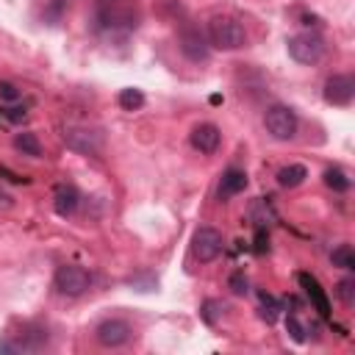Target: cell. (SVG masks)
I'll return each instance as SVG.
<instances>
[{"instance_id": "cell-25", "label": "cell", "mask_w": 355, "mask_h": 355, "mask_svg": "<svg viewBox=\"0 0 355 355\" xmlns=\"http://www.w3.org/2000/svg\"><path fill=\"white\" fill-rule=\"evenodd\" d=\"M252 252H255V255H266V252H269V233H266L263 225L255 227V244H252Z\"/></svg>"}, {"instance_id": "cell-11", "label": "cell", "mask_w": 355, "mask_h": 355, "mask_svg": "<svg viewBox=\"0 0 355 355\" xmlns=\"http://www.w3.org/2000/svg\"><path fill=\"white\" fill-rule=\"evenodd\" d=\"M297 283H300L302 291L308 294L313 311H316L322 319H330V300H327V291L322 288V283H319L311 272H297Z\"/></svg>"}, {"instance_id": "cell-21", "label": "cell", "mask_w": 355, "mask_h": 355, "mask_svg": "<svg viewBox=\"0 0 355 355\" xmlns=\"http://www.w3.org/2000/svg\"><path fill=\"white\" fill-rule=\"evenodd\" d=\"M286 330H288V336H291L297 344H305V338H308V336H305V324L297 319V313H288V316H286Z\"/></svg>"}, {"instance_id": "cell-22", "label": "cell", "mask_w": 355, "mask_h": 355, "mask_svg": "<svg viewBox=\"0 0 355 355\" xmlns=\"http://www.w3.org/2000/svg\"><path fill=\"white\" fill-rule=\"evenodd\" d=\"M227 286H230V291L236 294V297H244L247 291H250V280H247V275L239 269V272H233L230 277H227Z\"/></svg>"}, {"instance_id": "cell-29", "label": "cell", "mask_w": 355, "mask_h": 355, "mask_svg": "<svg viewBox=\"0 0 355 355\" xmlns=\"http://www.w3.org/2000/svg\"><path fill=\"white\" fill-rule=\"evenodd\" d=\"M0 175H3L6 180H11V183H28V178H19V175H14L8 166H0Z\"/></svg>"}, {"instance_id": "cell-8", "label": "cell", "mask_w": 355, "mask_h": 355, "mask_svg": "<svg viewBox=\"0 0 355 355\" xmlns=\"http://www.w3.org/2000/svg\"><path fill=\"white\" fill-rule=\"evenodd\" d=\"M64 144L80 155H100L103 153V133L83 128V125H69L64 128Z\"/></svg>"}, {"instance_id": "cell-5", "label": "cell", "mask_w": 355, "mask_h": 355, "mask_svg": "<svg viewBox=\"0 0 355 355\" xmlns=\"http://www.w3.org/2000/svg\"><path fill=\"white\" fill-rule=\"evenodd\" d=\"M263 125H266V133L272 136V139H277V141H288V139H294L297 136V114H294V108H288V105H269L266 108V114H263Z\"/></svg>"}, {"instance_id": "cell-14", "label": "cell", "mask_w": 355, "mask_h": 355, "mask_svg": "<svg viewBox=\"0 0 355 355\" xmlns=\"http://www.w3.org/2000/svg\"><path fill=\"white\" fill-rule=\"evenodd\" d=\"M78 205H80L78 189L69 186V183H58L55 191H53V211H55L58 216H72V214L78 211Z\"/></svg>"}, {"instance_id": "cell-27", "label": "cell", "mask_w": 355, "mask_h": 355, "mask_svg": "<svg viewBox=\"0 0 355 355\" xmlns=\"http://www.w3.org/2000/svg\"><path fill=\"white\" fill-rule=\"evenodd\" d=\"M0 97L8 100V103H17L19 100V89L14 83H8V80H0Z\"/></svg>"}, {"instance_id": "cell-24", "label": "cell", "mask_w": 355, "mask_h": 355, "mask_svg": "<svg viewBox=\"0 0 355 355\" xmlns=\"http://www.w3.org/2000/svg\"><path fill=\"white\" fill-rule=\"evenodd\" d=\"M219 308H222V302H216V300H205V302H202V308H200V316L205 319V324H216V316L222 313Z\"/></svg>"}, {"instance_id": "cell-19", "label": "cell", "mask_w": 355, "mask_h": 355, "mask_svg": "<svg viewBox=\"0 0 355 355\" xmlns=\"http://www.w3.org/2000/svg\"><path fill=\"white\" fill-rule=\"evenodd\" d=\"M330 261H333V266H338L344 272H352L355 269V250H352V244H338L330 252Z\"/></svg>"}, {"instance_id": "cell-23", "label": "cell", "mask_w": 355, "mask_h": 355, "mask_svg": "<svg viewBox=\"0 0 355 355\" xmlns=\"http://www.w3.org/2000/svg\"><path fill=\"white\" fill-rule=\"evenodd\" d=\"M336 294L341 297L344 305H352V302H355V277H344V280H338Z\"/></svg>"}, {"instance_id": "cell-17", "label": "cell", "mask_w": 355, "mask_h": 355, "mask_svg": "<svg viewBox=\"0 0 355 355\" xmlns=\"http://www.w3.org/2000/svg\"><path fill=\"white\" fill-rule=\"evenodd\" d=\"M322 180H324V186L333 189L336 194H344V191H349V186H352L349 175H347L341 166H327L324 175H322Z\"/></svg>"}, {"instance_id": "cell-26", "label": "cell", "mask_w": 355, "mask_h": 355, "mask_svg": "<svg viewBox=\"0 0 355 355\" xmlns=\"http://www.w3.org/2000/svg\"><path fill=\"white\" fill-rule=\"evenodd\" d=\"M64 8H67V0H50V3H47V8H44V19H47L50 25H55V22L61 19Z\"/></svg>"}, {"instance_id": "cell-15", "label": "cell", "mask_w": 355, "mask_h": 355, "mask_svg": "<svg viewBox=\"0 0 355 355\" xmlns=\"http://www.w3.org/2000/svg\"><path fill=\"white\" fill-rule=\"evenodd\" d=\"M275 178H277V186L280 189H297L300 183H305L308 169L302 164H288V166H280Z\"/></svg>"}, {"instance_id": "cell-12", "label": "cell", "mask_w": 355, "mask_h": 355, "mask_svg": "<svg viewBox=\"0 0 355 355\" xmlns=\"http://www.w3.org/2000/svg\"><path fill=\"white\" fill-rule=\"evenodd\" d=\"M189 141H191V147H194L197 153L211 155V153H216V150H219L222 133H219V128H216L214 122H200V125H194V130H191Z\"/></svg>"}, {"instance_id": "cell-18", "label": "cell", "mask_w": 355, "mask_h": 355, "mask_svg": "<svg viewBox=\"0 0 355 355\" xmlns=\"http://www.w3.org/2000/svg\"><path fill=\"white\" fill-rule=\"evenodd\" d=\"M116 103H119V108H122V111H139V108L147 103V97H144V92H141V89L128 86V89H122V92L116 94Z\"/></svg>"}, {"instance_id": "cell-13", "label": "cell", "mask_w": 355, "mask_h": 355, "mask_svg": "<svg viewBox=\"0 0 355 355\" xmlns=\"http://www.w3.org/2000/svg\"><path fill=\"white\" fill-rule=\"evenodd\" d=\"M247 189V172L244 169H236V166H227L219 178V186H216V197L225 202L236 194H241Z\"/></svg>"}, {"instance_id": "cell-16", "label": "cell", "mask_w": 355, "mask_h": 355, "mask_svg": "<svg viewBox=\"0 0 355 355\" xmlns=\"http://www.w3.org/2000/svg\"><path fill=\"white\" fill-rule=\"evenodd\" d=\"M14 150H19L22 155H31V158H39L42 155V141L33 130H22L14 136Z\"/></svg>"}, {"instance_id": "cell-1", "label": "cell", "mask_w": 355, "mask_h": 355, "mask_svg": "<svg viewBox=\"0 0 355 355\" xmlns=\"http://www.w3.org/2000/svg\"><path fill=\"white\" fill-rule=\"evenodd\" d=\"M94 22L105 33H130L141 22L139 0H94Z\"/></svg>"}, {"instance_id": "cell-30", "label": "cell", "mask_w": 355, "mask_h": 355, "mask_svg": "<svg viewBox=\"0 0 355 355\" xmlns=\"http://www.w3.org/2000/svg\"><path fill=\"white\" fill-rule=\"evenodd\" d=\"M0 200H8V197H6V194H3V191H0Z\"/></svg>"}, {"instance_id": "cell-2", "label": "cell", "mask_w": 355, "mask_h": 355, "mask_svg": "<svg viewBox=\"0 0 355 355\" xmlns=\"http://www.w3.org/2000/svg\"><path fill=\"white\" fill-rule=\"evenodd\" d=\"M208 44L216 50H241L247 44V31L236 17L227 14H216L208 19Z\"/></svg>"}, {"instance_id": "cell-10", "label": "cell", "mask_w": 355, "mask_h": 355, "mask_svg": "<svg viewBox=\"0 0 355 355\" xmlns=\"http://www.w3.org/2000/svg\"><path fill=\"white\" fill-rule=\"evenodd\" d=\"M322 94H324V100L330 105H341L344 108V105H349L355 100V78L347 75V72H336V75H330L324 80Z\"/></svg>"}, {"instance_id": "cell-6", "label": "cell", "mask_w": 355, "mask_h": 355, "mask_svg": "<svg viewBox=\"0 0 355 355\" xmlns=\"http://www.w3.org/2000/svg\"><path fill=\"white\" fill-rule=\"evenodd\" d=\"M222 250H225V239H222V233H219L216 227L202 225V227L194 230V236H191V255H194L200 263L216 261V258L222 255Z\"/></svg>"}, {"instance_id": "cell-7", "label": "cell", "mask_w": 355, "mask_h": 355, "mask_svg": "<svg viewBox=\"0 0 355 355\" xmlns=\"http://www.w3.org/2000/svg\"><path fill=\"white\" fill-rule=\"evenodd\" d=\"M178 47H180V53H183L191 64H202V61H208V55H211L208 36H205L197 25H191V22H186V25L180 28V33H178Z\"/></svg>"}, {"instance_id": "cell-9", "label": "cell", "mask_w": 355, "mask_h": 355, "mask_svg": "<svg viewBox=\"0 0 355 355\" xmlns=\"http://www.w3.org/2000/svg\"><path fill=\"white\" fill-rule=\"evenodd\" d=\"M94 338L100 347H108V349H116V347H125L130 338H133V327L125 322V319H103L97 327H94Z\"/></svg>"}, {"instance_id": "cell-4", "label": "cell", "mask_w": 355, "mask_h": 355, "mask_svg": "<svg viewBox=\"0 0 355 355\" xmlns=\"http://www.w3.org/2000/svg\"><path fill=\"white\" fill-rule=\"evenodd\" d=\"M53 286H55V291L64 294V297H80V294L89 291L92 277H89V272H86L83 266H78V263H61V266L55 269V275H53Z\"/></svg>"}, {"instance_id": "cell-3", "label": "cell", "mask_w": 355, "mask_h": 355, "mask_svg": "<svg viewBox=\"0 0 355 355\" xmlns=\"http://www.w3.org/2000/svg\"><path fill=\"white\" fill-rule=\"evenodd\" d=\"M286 50H288V55H291L297 64L313 67V64H319V61L324 58V50H327V44H324V39H322L319 33L302 31V33H294V36H288V42H286Z\"/></svg>"}, {"instance_id": "cell-28", "label": "cell", "mask_w": 355, "mask_h": 355, "mask_svg": "<svg viewBox=\"0 0 355 355\" xmlns=\"http://www.w3.org/2000/svg\"><path fill=\"white\" fill-rule=\"evenodd\" d=\"M25 116H28L25 105H22V108H19V105H14V108H8V111H6V119H8V122H22Z\"/></svg>"}, {"instance_id": "cell-20", "label": "cell", "mask_w": 355, "mask_h": 355, "mask_svg": "<svg viewBox=\"0 0 355 355\" xmlns=\"http://www.w3.org/2000/svg\"><path fill=\"white\" fill-rule=\"evenodd\" d=\"M258 300H261V319L266 324H275L277 322V311H280L277 300L272 294H266V291H258Z\"/></svg>"}]
</instances>
